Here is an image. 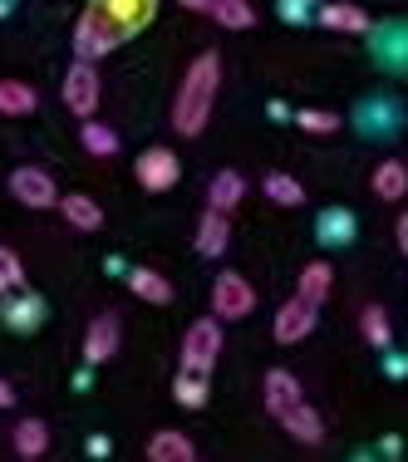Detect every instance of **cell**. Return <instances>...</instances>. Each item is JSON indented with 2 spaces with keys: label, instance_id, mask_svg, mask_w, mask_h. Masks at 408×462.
<instances>
[{
  "label": "cell",
  "instance_id": "836d02e7",
  "mask_svg": "<svg viewBox=\"0 0 408 462\" xmlns=\"http://www.w3.org/2000/svg\"><path fill=\"white\" fill-rule=\"evenodd\" d=\"M10 403H15V389H10V383H0V409H10Z\"/></svg>",
  "mask_w": 408,
  "mask_h": 462
},
{
  "label": "cell",
  "instance_id": "d6a6232c",
  "mask_svg": "<svg viewBox=\"0 0 408 462\" xmlns=\"http://www.w3.org/2000/svg\"><path fill=\"white\" fill-rule=\"evenodd\" d=\"M394 231H399V251L408 256V217H399V226H394Z\"/></svg>",
  "mask_w": 408,
  "mask_h": 462
},
{
  "label": "cell",
  "instance_id": "7a4b0ae2",
  "mask_svg": "<svg viewBox=\"0 0 408 462\" xmlns=\"http://www.w3.org/2000/svg\"><path fill=\"white\" fill-rule=\"evenodd\" d=\"M217 84H222V60H217L212 50L197 54L192 69L182 74L178 98H172V128H178L182 138H197V134L207 128L212 104H217Z\"/></svg>",
  "mask_w": 408,
  "mask_h": 462
},
{
  "label": "cell",
  "instance_id": "1f68e13d",
  "mask_svg": "<svg viewBox=\"0 0 408 462\" xmlns=\"http://www.w3.org/2000/svg\"><path fill=\"white\" fill-rule=\"evenodd\" d=\"M178 5H182V10H197V15H212L217 0H178Z\"/></svg>",
  "mask_w": 408,
  "mask_h": 462
},
{
  "label": "cell",
  "instance_id": "9a60e30c",
  "mask_svg": "<svg viewBox=\"0 0 408 462\" xmlns=\"http://www.w3.org/2000/svg\"><path fill=\"white\" fill-rule=\"evenodd\" d=\"M320 25L325 30H339V35H369V15L349 0H335V5L320 10Z\"/></svg>",
  "mask_w": 408,
  "mask_h": 462
},
{
  "label": "cell",
  "instance_id": "e0dca14e",
  "mask_svg": "<svg viewBox=\"0 0 408 462\" xmlns=\"http://www.w3.org/2000/svg\"><path fill=\"white\" fill-rule=\"evenodd\" d=\"M60 212H64V222H70L74 231H98V226H104V212H98V202H89L84 192L60 197Z\"/></svg>",
  "mask_w": 408,
  "mask_h": 462
},
{
  "label": "cell",
  "instance_id": "5b68a950",
  "mask_svg": "<svg viewBox=\"0 0 408 462\" xmlns=\"http://www.w3.org/2000/svg\"><path fill=\"white\" fill-rule=\"evenodd\" d=\"M212 310L217 320H246L251 310H256V291H251L246 276H236V271H222L212 285Z\"/></svg>",
  "mask_w": 408,
  "mask_h": 462
},
{
  "label": "cell",
  "instance_id": "277c9868",
  "mask_svg": "<svg viewBox=\"0 0 408 462\" xmlns=\"http://www.w3.org/2000/svg\"><path fill=\"white\" fill-rule=\"evenodd\" d=\"M64 108L70 114H79V118H94L98 114V69H94V60H74L70 64V74H64Z\"/></svg>",
  "mask_w": 408,
  "mask_h": 462
},
{
  "label": "cell",
  "instance_id": "3957f363",
  "mask_svg": "<svg viewBox=\"0 0 408 462\" xmlns=\"http://www.w3.org/2000/svg\"><path fill=\"white\" fill-rule=\"evenodd\" d=\"M266 409H271L275 423H281L291 438H301V443H320V438H325L320 413L305 403L295 374H285V369H271V374H266Z\"/></svg>",
  "mask_w": 408,
  "mask_h": 462
},
{
  "label": "cell",
  "instance_id": "6da1fadb",
  "mask_svg": "<svg viewBox=\"0 0 408 462\" xmlns=\"http://www.w3.org/2000/svg\"><path fill=\"white\" fill-rule=\"evenodd\" d=\"M158 0H89L74 25V54L79 60H104L124 45L128 35H138L153 20Z\"/></svg>",
  "mask_w": 408,
  "mask_h": 462
},
{
  "label": "cell",
  "instance_id": "cb8c5ba5",
  "mask_svg": "<svg viewBox=\"0 0 408 462\" xmlns=\"http://www.w3.org/2000/svg\"><path fill=\"white\" fill-rule=\"evenodd\" d=\"M45 448H50V428L40 423V418L15 423V453H20V457H40Z\"/></svg>",
  "mask_w": 408,
  "mask_h": 462
},
{
  "label": "cell",
  "instance_id": "603a6c76",
  "mask_svg": "<svg viewBox=\"0 0 408 462\" xmlns=\"http://www.w3.org/2000/svg\"><path fill=\"white\" fill-rule=\"evenodd\" d=\"M349 236H355V212H345V207H329V212L320 217V241H325V246H345Z\"/></svg>",
  "mask_w": 408,
  "mask_h": 462
},
{
  "label": "cell",
  "instance_id": "7c38bea8",
  "mask_svg": "<svg viewBox=\"0 0 408 462\" xmlns=\"http://www.w3.org/2000/svg\"><path fill=\"white\" fill-rule=\"evenodd\" d=\"M0 320L10 329H35L45 320V305H40V295H25V291H5V305H0Z\"/></svg>",
  "mask_w": 408,
  "mask_h": 462
},
{
  "label": "cell",
  "instance_id": "4fadbf2b",
  "mask_svg": "<svg viewBox=\"0 0 408 462\" xmlns=\"http://www.w3.org/2000/svg\"><path fill=\"white\" fill-rule=\"evenodd\" d=\"M148 457L153 462H192L197 457V443L178 428H158V433L148 438Z\"/></svg>",
  "mask_w": 408,
  "mask_h": 462
},
{
  "label": "cell",
  "instance_id": "52a82bcc",
  "mask_svg": "<svg viewBox=\"0 0 408 462\" xmlns=\"http://www.w3.org/2000/svg\"><path fill=\"white\" fill-rule=\"evenodd\" d=\"M10 197H15L20 207H54L60 202V187H54V178L45 168H15L10 172Z\"/></svg>",
  "mask_w": 408,
  "mask_h": 462
},
{
  "label": "cell",
  "instance_id": "8fae6325",
  "mask_svg": "<svg viewBox=\"0 0 408 462\" xmlns=\"http://www.w3.org/2000/svg\"><path fill=\"white\" fill-rule=\"evenodd\" d=\"M227 246H231V212L207 207V217L197 222V251H202V256H222Z\"/></svg>",
  "mask_w": 408,
  "mask_h": 462
},
{
  "label": "cell",
  "instance_id": "f1b7e54d",
  "mask_svg": "<svg viewBox=\"0 0 408 462\" xmlns=\"http://www.w3.org/2000/svg\"><path fill=\"white\" fill-rule=\"evenodd\" d=\"M295 124H301L305 134H335V128H339V114H325V108H305V114H295Z\"/></svg>",
  "mask_w": 408,
  "mask_h": 462
},
{
  "label": "cell",
  "instance_id": "7402d4cb",
  "mask_svg": "<svg viewBox=\"0 0 408 462\" xmlns=\"http://www.w3.org/2000/svg\"><path fill=\"white\" fill-rule=\"evenodd\" d=\"M359 329H364V339H369V349H389L394 345V325H389V310H384V305H364Z\"/></svg>",
  "mask_w": 408,
  "mask_h": 462
},
{
  "label": "cell",
  "instance_id": "d6986e66",
  "mask_svg": "<svg viewBox=\"0 0 408 462\" xmlns=\"http://www.w3.org/2000/svg\"><path fill=\"white\" fill-rule=\"evenodd\" d=\"M329 285H335V271H329L325 261H311V266L301 271V285H295V295H301V300H311V305H325Z\"/></svg>",
  "mask_w": 408,
  "mask_h": 462
},
{
  "label": "cell",
  "instance_id": "83f0119b",
  "mask_svg": "<svg viewBox=\"0 0 408 462\" xmlns=\"http://www.w3.org/2000/svg\"><path fill=\"white\" fill-rule=\"evenodd\" d=\"M20 285H25V266H20V256L10 246H0V295L20 291Z\"/></svg>",
  "mask_w": 408,
  "mask_h": 462
},
{
  "label": "cell",
  "instance_id": "2e32d148",
  "mask_svg": "<svg viewBox=\"0 0 408 462\" xmlns=\"http://www.w3.org/2000/svg\"><path fill=\"white\" fill-rule=\"evenodd\" d=\"M40 108V94L25 79H0V114L5 118H30Z\"/></svg>",
  "mask_w": 408,
  "mask_h": 462
},
{
  "label": "cell",
  "instance_id": "ac0fdd59",
  "mask_svg": "<svg viewBox=\"0 0 408 462\" xmlns=\"http://www.w3.org/2000/svg\"><path fill=\"white\" fill-rule=\"evenodd\" d=\"M128 285H134V295H138V300H148V305H168L172 300V285H168L162 271L138 266V271H128Z\"/></svg>",
  "mask_w": 408,
  "mask_h": 462
},
{
  "label": "cell",
  "instance_id": "4316f807",
  "mask_svg": "<svg viewBox=\"0 0 408 462\" xmlns=\"http://www.w3.org/2000/svg\"><path fill=\"white\" fill-rule=\"evenodd\" d=\"M212 15L222 20L227 30H246L251 20H256V10H251L246 0H217V5H212Z\"/></svg>",
  "mask_w": 408,
  "mask_h": 462
},
{
  "label": "cell",
  "instance_id": "4dcf8cb0",
  "mask_svg": "<svg viewBox=\"0 0 408 462\" xmlns=\"http://www.w3.org/2000/svg\"><path fill=\"white\" fill-rule=\"evenodd\" d=\"M281 15L285 20H311V0H281Z\"/></svg>",
  "mask_w": 408,
  "mask_h": 462
},
{
  "label": "cell",
  "instance_id": "8992f818",
  "mask_svg": "<svg viewBox=\"0 0 408 462\" xmlns=\"http://www.w3.org/2000/svg\"><path fill=\"white\" fill-rule=\"evenodd\" d=\"M217 355H222V320H197L192 329L182 335V369H197L207 374L217 365Z\"/></svg>",
  "mask_w": 408,
  "mask_h": 462
},
{
  "label": "cell",
  "instance_id": "9c48e42d",
  "mask_svg": "<svg viewBox=\"0 0 408 462\" xmlns=\"http://www.w3.org/2000/svg\"><path fill=\"white\" fill-rule=\"evenodd\" d=\"M134 172L148 192H168V187L182 178V162H178V152H168V148H148V152H138Z\"/></svg>",
  "mask_w": 408,
  "mask_h": 462
},
{
  "label": "cell",
  "instance_id": "f546056e",
  "mask_svg": "<svg viewBox=\"0 0 408 462\" xmlns=\"http://www.w3.org/2000/svg\"><path fill=\"white\" fill-rule=\"evenodd\" d=\"M389 35H394V30H389ZM379 54H384V60H394L399 69H408V25L394 40H379Z\"/></svg>",
  "mask_w": 408,
  "mask_h": 462
},
{
  "label": "cell",
  "instance_id": "30bf717a",
  "mask_svg": "<svg viewBox=\"0 0 408 462\" xmlns=\"http://www.w3.org/2000/svg\"><path fill=\"white\" fill-rule=\"evenodd\" d=\"M118 349V315H98V320L84 329V359L89 365H104V359H114Z\"/></svg>",
  "mask_w": 408,
  "mask_h": 462
},
{
  "label": "cell",
  "instance_id": "ffe728a7",
  "mask_svg": "<svg viewBox=\"0 0 408 462\" xmlns=\"http://www.w3.org/2000/svg\"><path fill=\"white\" fill-rule=\"evenodd\" d=\"M374 192L384 197V202H399V197L408 192V168L399 158H389V162H379L374 168Z\"/></svg>",
  "mask_w": 408,
  "mask_h": 462
},
{
  "label": "cell",
  "instance_id": "484cf974",
  "mask_svg": "<svg viewBox=\"0 0 408 462\" xmlns=\"http://www.w3.org/2000/svg\"><path fill=\"white\" fill-rule=\"evenodd\" d=\"M266 197L271 202H281V207H301L305 202V187L291 178V172H271L266 178Z\"/></svg>",
  "mask_w": 408,
  "mask_h": 462
},
{
  "label": "cell",
  "instance_id": "ba28073f",
  "mask_svg": "<svg viewBox=\"0 0 408 462\" xmlns=\"http://www.w3.org/2000/svg\"><path fill=\"white\" fill-rule=\"evenodd\" d=\"M315 315H320V305H311V300H285L281 310H275V325H271V335H275V345H301L305 335L315 329Z\"/></svg>",
  "mask_w": 408,
  "mask_h": 462
},
{
  "label": "cell",
  "instance_id": "44dd1931",
  "mask_svg": "<svg viewBox=\"0 0 408 462\" xmlns=\"http://www.w3.org/2000/svg\"><path fill=\"white\" fill-rule=\"evenodd\" d=\"M79 143H84V152H94V158H114L118 152V134L108 124H98V118H84L79 124Z\"/></svg>",
  "mask_w": 408,
  "mask_h": 462
},
{
  "label": "cell",
  "instance_id": "5bb4252c",
  "mask_svg": "<svg viewBox=\"0 0 408 462\" xmlns=\"http://www.w3.org/2000/svg\"><path fill=\"white\" fill-rule=\"evenodd\" d=\"M241 197H246V178H241L236 168H222L207 187V207H217V212H236Z\"/></svg>",
  "mask_w": 408,
  "mask_h": 462
},
{
  "label": "cell",
  "instance_id": "d4e9b609",
  "mask_svg": "<svg viewBox=\"0 0 408 462\" xmlns=\"http://www.w3.org/2000/svg\"><path fill=\"white\" fill-rule=\"evenodd\" d=\"M172 393H178L182 409H202V403H207V374L182 369V374H178V383H172Z\"/></svg>",
  "mask_w": 408,
  "mask_h": 462
}]
</instances>
